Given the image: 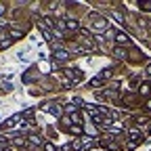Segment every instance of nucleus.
<instances>
[{"label": "nucleus", "mask_w": 151, "mask_h": 151, "mask_svg": "<svg viewBox=\"0 0 151 151\" xmlns=\"http://www.w3.org/2000/svg\"><path fill=\"white\" fill-rule=\"evenodd\" d=\"M67 73L71 76V78H73V80H82V71H78V69H76V67H69V69H67Z\"/></svg>", "instance_id": "1"}, {"label": "nucleus", "mask_w": 151, "mask_h": 151, "mask_svg": "<svg viewBox=\"0 0 151 151\" xmlns=\"http://www.w3.org/2000/svg\"><path fill=\"white\" fill-rule=\"evenodd\" d=\"M107 27V23L103 21V19H99V21H94V29H99V32H103Z\"/></svg>", "instance_id": "2"}, {"label": "nucleus", "mask_w": 151, "mask_h": 151, "mask_svg": "<svg viewBox=\"0 0 151 151\" xmlns=\"http://www.w3.org/2000/svg\"><path fill=\"white\" fill-rule=\"evenodd\" d=\"M55 57H57V59H59V61H65V59H67V57H69V55H67L65 50H59V52H57Z\"/></svg>", "instance_id": "3"}, {"label": "nucleus", "mask_w": 151, "mask_h": 151, "mask_svg": "<svg viewBox=\"0 0 151 151\" xmlns=\"http://www.w3.org/2000/svg\"><path fill=\"white\" fill-rule=\"evenodd\" d=\"M116 40L118 42H128V38H126V34H116Z\"/></svg>", "instance_id": "4"}, {"label": "nucleus", "mask_w": 151, "mask_h": 151, "mask_svg": "<svg viewBox=\"0 0 151 151\" xmlns=\"http://www.w3.org/2000/svg\"><path fill=\"white\" fill-rule=\"evenodd\" d=\"M65 27H69V29H76V27H78V23H76V21H67V23H65Z\"/></svg>", "instance_id": "5"}, {"label": "nucleus", "mask_w": 151, "mask_h": 151, "mask_svg": "<svg viewBox=\"0 0 151 151\" xmlns=\"http://www.w3.org/2000/svg\"><path fill=\"white\" fill-rule=\"evenodd\" d=\"M40 69H42V71H48V69H50V65H48V63H44V61H42V63H40Z\"/></svg>", "instance_id": "6"}, {"label": "nucleus", "mask_w": 151, "mask_h": 151, "mask_svg": "<svg viewBox=\"0 0 151 151\" xmlns=\"http://www.w3.org/2000/svg\"><path fill=\"white\" fill-rule=\"evenodd\" d=\"M11 36H13V38H21L23 34H21V32H17V29H15V32H11Z\"/></svg>", "instance_id": "7"}, {"label": "nucleus", "mask_w": 151, "mask_h": 151, "mask_svg": "<svg viewBox=\"0 0 151 151\" xmlns=\"http://www.w3.org/2000/svg\"><path fill=\"white\" fill-rule=\"evenodd\" d=\"M141 92H143V94H147V92H149V84H143V88H141Z\"/></svg>", "instance_id": "8"}, {"label": "nucleus", "mask_w": 151, "mask_h": 151, "mask_svg": "<svg viewBox=\"0 0 151 151\" xmlns=\"http://www.w3.org/2000/svg\"><path fill=\"white\" fill-rule=\"evenodd\" d=\"M44 147H46V151H57V149H55V145H50V143H46Z\"/></svg>", "instance_id": "9"}, {"label": "nucleus", "mask_w": 151, "mask_h": 151, "mask_svg": "<svg viewBox=\"0 0 151 151\" xmlns=\"http://www.w3.org/2000/svg\"><path fill=\"white\" fill-rule=\"evenodd\" d=\"M29 141H32V143H34V145H40V139H38V137H32V139H29Z\"/></svg>", "instance_id": "10"}, {"label": "nucleus", "mask_w": 151, "mask_h": 151, "mask_svg": "<svg viewBox=\"0 0 151 151\" xmlns=\"http://www.w3.org/2000/svg\"><path fill=\"white\" fill-rule=\"evenodd\" d=\"M2 13H4V6H2V4H0V15H2Z\"/></svg>", "instance_id": "11"}, {"label": "nucleus", "mask_w": 151, "mask_h": 151, "mask_svg": "<svg viewBox=\"0 0 151 151\" xmlns=\"http://www.w3.org/2000/svg\"><path fill=\"white\" fill-rule=\"evenodd\" d=\"M0 151H11V149H0Z\"/></svg>", "instance_id": "12"}, {"label": "nucleus", "mask_w": 151, "mask_h": 151, "mask_svg": "<svg viewBox=\"0 0 151 151\" xmlns=\"http://www.w3.org/2000/svg\"><path fill=\"white\" fill-rule=\"evenodd\" d=\"M149 109H151V101H149Z\"/></svg>", "instance_id": "13"}, {"label": "nucleus", "mask_w": 151, "mask_h": 151, "mask_svg": "<svg viewBox=\"0 0 151 151\" xmlns=\"http://www.w3.org/2000/svg\"><path fill=\"white\" fill-rule=\"evenodd\" d=\"M149 71H151V67H149Z\"/></svg>", "instance_id": "14"}]
</instances>
